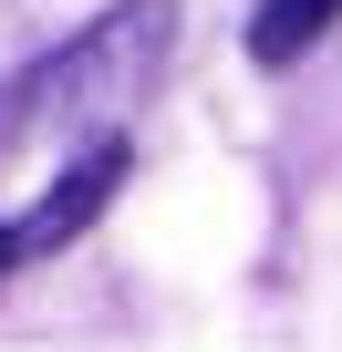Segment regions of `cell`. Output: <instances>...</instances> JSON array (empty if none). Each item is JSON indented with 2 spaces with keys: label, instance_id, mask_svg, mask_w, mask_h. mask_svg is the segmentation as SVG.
I'll return each instance as SVG.
<instances>
[{
  "label": "cell",
  "instance_id": "6da1fadb",
  "mask_svg": "<svg viewBox=\"0 0 342 352\" xmlns=\"http://www.w3.org/2000/svg\"><path fill=\"white\" fill-rule=\"evenodd\" d=\"M166 32H177V11H166V0H125L104 32H83L73 52H52V63H32V73H21V94L0 104V135H63V124H83V114L125 104L135 83H156Z\"/></svg>",
  "mask_w": 342,
  "mask_h": 352
},
{
  "label": "cell",
  "instance_id": "7a4b0ae2",
  "mask_svg": "<svg viewBox=\"0 0 342 352\" xmlns=\"http://www.w3.org/2000/svg\"><path fill=\"white\" fill-rule=\"evenodd\" d=\"M125 187V145H83L63 176H52V187H42V208L11 228L21 239V259H42V249H63V239H83L94 218H104V197Z\"/></svg>",
  "mask_w": 342,
  "mask_h": 352
},
{
  "label": "cell",
  "instance_id": "3957f363",
  "mask_svg": "<svg viewBox=\"0 0 342 352\" xmlns=\"http://www.w3.org/2000/svg\"><path fill=\"white\" fill-rule=\"evenodd\" d=\"M332 21H342V0H259V11H249V52L280 73V63H301Z\"/></svg>",
  "mask_w": 342,
  "mask_h": 352
},
{
  "label": "cell",
  "instance_id": "277c9868",
  "mask_svg": "<svg viewBox=\"0 0 342 352\" xmlns=\"http://www.w3.org/2000/svg\"><path fill=\"white\" fill-rule=\"evenodd\" d=\"M11 259H21V239H11V228H0V270H11Z\"/></svg>",
  "mask_w": 342,
  "mask_h": 352
}]
</instances>
